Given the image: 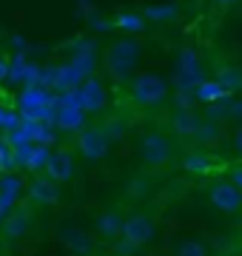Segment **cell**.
Masks as SVG:
<instances>
[{"label":"cell","instance_id":"6da1fadb","mask_svg":"<svg viewBox=\"0 0 242 256\" xmlns=\"http://www.w3.org/2000/svg\"><path fill=\"white\" fill-rule=\"evenodd\" d=\"M208 200L216 210H222L228 216H240L242 214V188L234 180H216L208 185Z\"/></svg>","mask_w":242,"mask_h":256},{"label":"cell","instance_id":"7a4b0ae2","mask_svg":"<svg viewBox=\"0 0 242 256\" xmlns=\"http://www.w3.org/2000/svg\"><path fill=\"white\" fill-rule=\"evenodd\" d=\"M234 146H236V151L242 154V128L236 131V137H234Z\"/></svg>","mask_w":242,"mask_h":256}]
</instances>
